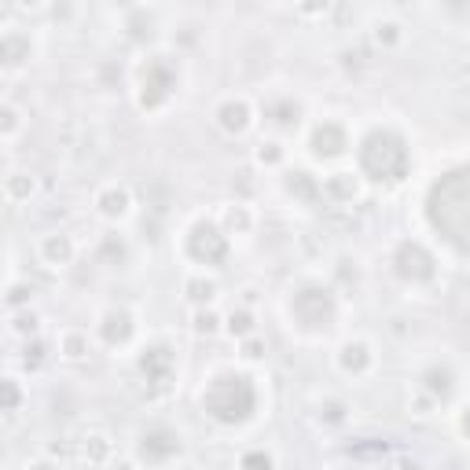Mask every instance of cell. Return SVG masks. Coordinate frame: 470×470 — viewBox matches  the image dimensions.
I'll return each instance as SVG.
<instances>
[{
  "mask_svg": "<svg viewBox=\"0 0 470 470\" xmlns=\"http://www.w3.org/2000/svg\"><path fill=\"white\" fill-rule=\"evenodd\" d=\"M217 118H221V129H228V133H243L247 129V122H250V107L247 103H235V100H228L217 111Z\"/></svg>",
  "mask_w": 470,
  "mask_h": 470,
  "instance_id": "obj_1",
  "label": "cell"
},
{
  "mask_svg": "<svg viewBox=\"0 0 470 470\" xmlns=\"http://www.w3.org/2000/svg\"><path fill=\"white\" fill-rule=\"evenodd\" d=\"M45 254H48V258L67 261V258H70V243H67V239H48V243H45Z\"/></svg>",
  "mask_w": 470,
  "mask_h": 470,
  "instance_id": "obj_2",
  "label": "cell"
},
{
  "mask_svg": "<svg viewBox=\"0 0 470 470\" xmlns=\"http://www.w3.org/2000/svg\"><path fill=\"white\" fill-rule=\"evenodd\" d=\"M243 467H247V470H272V459L269 456H247V459H243Z\"/></svg>",
  "mask_w": 470,
  "mask_h": 470,
  "instance_id": "obj_3",
  "label": "cell"
}]
</instances>
